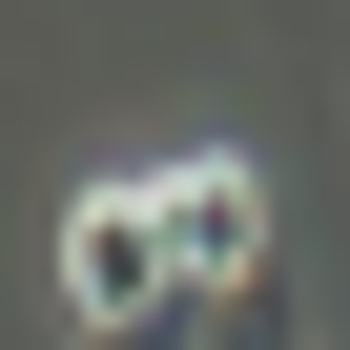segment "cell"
Instances as JSON below:
<instances>
[{"instance_id": "obj_2", "label": "cell", "mask_w": 350, "mask_h": 350, "mask_svg": "<svg viewBox=\"0 0 350 350\" xmlns=\"http://www.w3.org/2000/svg\"><path fill=\"white\" fill-rule=\"evenodd\" d=\"M206 350H309V288H288V268H268V288H227V309H206Z\"/></svg>"}, {"instance_id": "obj_1", "label": "cell", "mask_w": 350, "mask_h": 350, "mask_svg": "<svg viewBox=\"0 0 350 350\" xmlns=\"http://www.w3.org/2000/svg\"><path fill=\"white\" fill-rule=\"evenodd\" d=\"M144 206H165V268H186L206 309L268 288V165H247V144H165V165H144Z\"/></svg>"}]
</instances>
